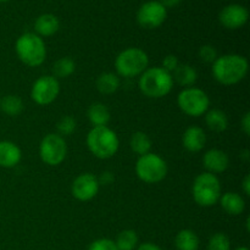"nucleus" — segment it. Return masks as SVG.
Wrapping results in <instances>:
<instances>
[{"label":"nucleus","instance_id":"obj_20","mask_svg":"<svg viewBox=\"0 0 250 250\" xmlns=\"http://www.w3.org/2000/svg\"><path fill=\"white\" fill-rule=\"evenodd\" d=\"M87 115L93 127L106 126L110 121V111L103 103H94L90 105Z\"/></svg>","mask_w":250,"mask_h":250},{"label":"nucleus","instance_id":"obj_16","mask_svg":"<svg viewBox=\"0 0 250 250\" xmlns=\"http://www.w3.org/2000/svg\"><path fill=\"white\" fill-rule=\"evenodd\" d=\"M21 149L17 144L9 141L0 142V166L1 167H15L21 161Z\"/></svg>","mask_w":250,"mask_h":250},{"label":"nucleus","instance_id":"obj_3","mask_svg":"<svg viewBox=\"0 0 250 250\" xmlns=\"http://www.w3.org/2000/svg\"><path fill=\"white\" fill-rule=\"evenodd\" d=\"M120 141L116 132L107 126L93 127L87 134V146L98 159L106 160L112 158L119 150Z\"/></svg>","mask_w":250,"mask_h":250},{"label":"nucleus","instance_id":"obj_22","mask_svg":"<svg viewBox=\"0 0 250 250\" xmlns=\"http://www.w3.org/2000/svg\"><path fill=\"white\" fill-rule=\"evenodd\" d=\"M175 246L177 250H198L199 238L192 229H182L176 236Z\"/></svg>","mask_w":250,"mask_h":250},{"label":"nucleus","instance_id":"obj_11","mask_svg":"<svg viewBox=\"0 0 250 250\" xmlns=\"http://www.w3.org/2000/svg\"><path fill=\"white\" fill-rule=\"evenodd\" d=\"M60 83L54 76H42L32 85L31 98L36 104L49 105L58 98Z\"/></svg>","mask_w":250,"mask_h":250},{"label":"nucleus","instance_id":"obj_17","mask_svg":"<svg viewBox=\"0 0 250 250\" xmlns=\"http://www.w3.org/2000/svg\"><path fill=\"white\" fill-rule=\"evenodd\" d=\"M60 28V21L58 17L53 14H43L34 22V29L36 34L39 37H50L54 36Z\"/></svg>","mask_w":250,"mask_h":250},{"label":"nucleus","instance_id":"obj_41","mask_svg":"<svg viewBox=\"0 0 250 250\" xmlns=\"http://www.w3.org/2000/svg\"><path fill=\"white\" fill-rule=\"evenodd\" d=\"M0 100H1V97H0Z\"/></svg>","mask_w":250,"mask_h":250},{"label":"nucleus","instance_id":"obj_28","mask_svg":"<svg viewBox=\"0 0 250 250\" xmlns=\"http://www.w3.org/2000/svg\"><path fill=\"white\" fill-rule=\"evenodd\" d=\"M207 250H231V241L225 233H215L209 239Z\"/></svg>","mask_w":250,"mask_h":250},{"label":"nucleus","instance_id":"obj_39","mask_svg":"<svg viewBox=\"0 0 250 250\" xmlns=\"http://www.w3.org/2000/svg\"><path fill=\"white\" fill-rule=\"evenodd\" d=\"M234 250H249V249L247 248V247H239V248H237V249H234Z\"/></svg>","mask_w":250,"mask_h":250},{"label":"nucleus","instance_id":"obj_34","mask_svg":"<svg viewBox=\"0 0 250 250\" xmlns=\"http://www.w3.org/2000/svg\"><path fill=\"white\" fill-rule=\"evenodd\" d=\"M137 250H163L156 244L150 243V242H146V243H142L141 246L137 248Z\"/></svg>","mask_w":250,"mask_h":250},{"label":"nucleus","instance_id":"obj_24","mask_svg":"<svg viewBox=\"0 0 250 250\" xmlns=\"http://www.w3.org/2000/svg\"><path fill=\"white\" fill-rule=\"evenodd\" d=\"M129 146H131V149L133 153L142 156L150 153L151 141L148 134L144 133V132H136V133L132 134Z\"/></svg>","mask_w":250,"mask_h":250},{"label":"nucleus","instance_id":"obj_32","mask_svg":"<svg viewBox=\"0 0 250 250\" xmlns=\"http://www.w3.org/2000/svg\"><path fill=\"white\" fill-rule=\"evenodd\" d=\"M178 65H180V62H178V59L176 55H167L164 58L163 68L165 71H167V72H173L177 68Z\"/></svg>","mask_w":250,"mask_h":250},{"label":"nucleus","instance_id":"obj_14","mask_svg":"<svg viewBox=\"0 0 250 250\" xmlns=\"http://www.w3.org/2000/svg\"><path fill=\"white\" fill-rule=\"evenodd\" d=\"M203 165L210 173H221L229 168V158L224 150L210 149L203 156Z\"/></svg>","mask_w":250,"mask_h":250},{"label":"nucleus","instance_id":"obj_15","mask_svg":"<svg viewBox=\"0 0 250 250\" xmlns=\"http://www.w3.org/2000/svg\"><path fill=\"white\" fill-rule=\"evenodd\" d=\"M183 146L190 153H198L207 144V134L198 126H190L186 129L182 137Z\"/></svg>","mask_w":250,"mask_h":250},{"label":"nucleus","instance_id":"obj_1","mask_svg":"<svg viewBox=\"0 0 250 250\" xmlns=\"http://www.w3.org/2000/svg\"><path fill=\"white\" fill-rule=\"evenodd\" d=\"M248 70V60L238 54L222 55L212 62V76L217 82L224 85L239 83L246 78Z\"/></svg>","mask_w":250,"mask_h":250},{"label":"nucleus","instance_id":"obj_37","mask_svg":"<svg viewBox=\"0 0 250 250\" xmlns=\"http://www.w3.org/2000/svg\"><path fill=\"white\" fill-rule=\"evenodd\" d=\"M112 180H114V177H112L111 173H110V172H104V173H103L102 181H103V182H104V185H109V183L111 182Z\"/></svg>","mask_w":250,"mask_h":250},{"label":"nucleus","instance_id":"obj_6","mask_svg":"<svg viewBox=\"0 0 250 250\" xmlns=\"http://www.w3.org/2000/svg\"><path fill=\"white\" fill-rule=\"evenodd\" d=\"M149 58L144 50L139 48H127L117 55L115 68L122 77L132 78L141 76L148 68Z\"/></svg>","mask_w":250,"mask_h":250},{"label":"nucleus","instance_id":"obj_30","mask_svg":"<svg viewBox=\"0 0 250 250\" xmlns=\"http://www.w3.org/2000/svg\"><path fill=\"white\" fill-rule=\"evenodd\" d=\"M199 58L200 60L204 61V62L211 63L216 60L219 56H217V50L215 49V46L210 45V44H207V45H203L202 48L199 49Z\"/></svg>","mask_w":250,"mask_h":250},{"label":"nucleus","instance_id":"obj_18","mask_svg":"<svg viewBox=\"0 0 250 250\" xmlns=\"http://www.w3.org/2000/svg\"><path fill=\"white\" fill-rule=\"evenodd\" d=\"M220 203H221L222 209L232 216H238L246 209V202L243 197L236 192L225 193L220 197Z\"/></svg>","mask_w":250,"mask_h":250},{"label":"nucleus","instance_id":"obj_10","mask_svg":"<svg viewBox=\"0 0 250 250\" xmlns=\"http://www.w3.org/2000/svg\"><path fill=\"white\" fill-rule=\"evenodd\" d=\"M167 17V9L159 0H150L141 5L137 11V22L146 29L160 27Z\"/></svg>","mask_w":250,"mask_h":250},{"label":"nucleus","instance_id":"obj_5","mask_svg":"<svg viewBox=\"0 0 250 250\" xmlns=\"http://www.w3.org/2000/svg\"><path fill=\"white\" fill-rule=\"evenodd\" d=\"M192 193L194 202L199 207H214L221 197V183L214 173L203 172L195 177Z\"/></svg>","mask_w":250,"mask_h":250},{"label":"nucleus","instance_id":"obj_9","mask_svg":"<svg viewBox=\"0 0 250 250\" xmlns=\"http://www.w3.org/2000/svg\"><path fill=\"white\" fill-rule=\"evenodd\" d=\"M39 155L46 165H60L67 155V144L63 137L55 133L46 134L39 146Z\"/></svg>","mask_w":250,"mask_h":250},{"label":"nucleus","instance_id":"obj_40","mask_svg":"<svg viewBox=\"0 0 250 250\" xmlns=\"http://www.w3.org/2000/svg\"><path fill=\"white\" fill-rule=\"evenodd\" d=\"M5 1H9V0H0V2H5Z\"/></svg>","mask_w":250,"mask_h":250},{"label":"nucleus","instance_id":"obj_19","mask_svg":"<svg viewBox=\"0 0 250 250\" xmlns=\"http://www.w3.org/2000/svg\"><path fill=\"white\" fill-rule=\"evenodd\" d=\"M173 82H177L178 84L182 87H192L195 83L198 78V72L193 66L183 63V65H178L177 68L173 71Z\"/></svg>","mask_w":250,"mask_h":250},{"label":"nucleus","instance_id":"obj_13","mask_svg":"<svg viewBox=\"0 0 250 250\" xmlns=\"http://www.w3.org/2000/svg\"><path fill=\"white\" fill-rule=\"evenodd\" d=\"M249 20V11L241 4H229L225 6L219 14V21L225 28L238 29L243 27Z\"/></svg>","mask_w":250,"mask_h":250},{"label":"nucleus","instance_id":"obj_12","mask_svg":"<svg viewBox=\"0 0 250 250\" xmlns=\"http://www.w3.org/2000/svg\"><path fill=\"white\" fill-rule=\"evenodd\" d=\"M100 182L93 173H82L73 181L71 192L77 200L88 202L92 200L99 192Z\"/></svg>","mask_w":250,"mask_h":250},{"label":"nucleus","instance_id":"obj_4","mask_svg":"<svg viewBox=\"0 0 250 250\" xmlns=\"http://www.w3.org/2000/svg\"><path fill=\"white\" fill-rule=\"evenodd\" d=\"M15 50L20 60L29 67L41 66L45 61V43L42 37L32 32L23 33L17 38Z\"/></svg>","mask_w":250,"mask_h":250},{"label":"nucleus","instance_id":"obj_25","mask_svg":"<svg viewBox=\"0 0 250 250\" xmlns=\"http://www.w3.org/2000/svg\"><path fill=\"white\" fill-rule=\"evenodd\" d=\"M0 109L7 116H19L23 110V102L17 95H6L0 100Z\"/></svg>","mask_w":250,"mask_h":250},{"label":"nucleus","instance_id":"obj_29","mask_svg":"<svg viewBox=\"0 0 250 250\" xmlns=\"http://www.w3.org/2000/svg\"><path fill=\"white\" fill-rule=\"evenodd\" d=\"M56 128H58L59 136H71L77 128V122L72 116H62L59 120Z\"/></svg>","mask_w":250,"mask_h":250},{"label":"nucleus","instance_id":"obj_36","mask_svg":"<svg viewBox=\"0 0 250 250\" xmlns=\"http://www.w3.org/2000/svg\"><path fill=\"white\" fill-rule=\"evenodd\" d=\"M242 188H243V192L246 195H250V176L247 175L244 177L243 182H242Z\"/></svg>","mask_w":250,"mask_h":250},{"label":"nucleus","instance_id":"obj_33","mask_svg":"<svg viewBox=\"0 0 250 250\" xmlns=\"http://www.w3.org/2000/svg\"><path fill=\"white\" fill-rule=\"evenodd\" d=\"M241 127L243 129V132L246 133V136L250 134V112H246L244 116L241 120Z\"/></svg>","mask_w":250,"mask_h":250},{"label":"nucleus","instance_id":"obj_38","mask_svg":"<svg viewBox=\"0 0 250 250\" xmlns=\"http://www.w3.org/2000/svg\"><path fill=\"white\" fill-rule=\"evenodd\" d=\"M249 224H250V219H249V217H247V231H250Z\"/></svg>","mask_w":250,"mask_h":250},{"label":"nucleus","instance_id":"obj_21","mask_svg":"<svg viewBox=\"0 0 250 250\" xmlns=\"http://www.w3.org/2000/svg\"><path fill=\"white\" fill-rule=\"evenodd\" d=\"M205 124L211 131L224 132L229 127V117L224 111L219 109H211L207 111L205 115Z\"/></svg>","mask_w":250,"mask_h":250},{"label":"nucleus","instance_id":"obj_2","mask_svg":"<svg viewBox=\"0 0 250 250\" xmlns=\"http://www.w3.org/2000/svg\"><path fill=\"white\" fill-rule=\"evenodd\" d=\"M138 87L146 97L153 99L164 98L172 90V75L163 67L146 68L139 77Z\"/></svg>","mask_w":250,"mask_h":250},{"label":"nucleus","instance_id":"obj_35","mask_svg":"<svg viewBox=\"0 0 250 250\" xmlns=\"http://www.w3.org/2000/svg\"><path fill=\"white\" fill-rule=\"evenodd\" d=\"M159 1H160L161 4L166 7V9H168V7L178 6V5L182 2V0H159Z\"/></svg>","mask_w":250,"mask_h":250},{"label":"nucleus","instance_id":"obj_8","mask_svg":"<svg viewBox=\"0 0 250 250\" xmlns=\"http://www.w3.org/2000/svg\"><path fill=\"white\" fill-rule=\"evenodd\" d=\"M177 105L188 116L199 117L209 110L210 99L204 90L189 87L178 94Z\"/></svg>","mask_w":250,"mask_h":250},{"label":"nucleus","instance_id":"obj_31","mask_svg":"<svg viewBox=\"0 0 250 250\" xmlns=\"http://www.w3.org/2000/svg\"><path fill=\"white\" fill-rule=\"evenodd\" d=\"M88 250H117L115 242L109 238H99L93 242Z\"/></svg>","mask_w":250,"mask_h":250},{"label":"nucleus","instance_id":"obj_7","mask_svg":"<svg viewBox=\"0 0 250 250\" xmlns=\"http://www.w3.org/2000/svg\"><path fill=\"white\" fill-rule=\"evenodd\" d=\"M167 164L155 153L139 156L136 163V173L146 183H159L167 175Z\"/></svg>","mask_w":250,"mask_h":250},{"label":"nucleus","instance_id":"obj_23","mask_svg":"<svg viewBox=\"0 0 250 250\" xmlns=\"http://www.w3.org/2000/svg\"><path fill=\"white\" fill-rule=\"evenodd\" d=\"M95 85H97V89L102 94H114L120 87V78L112 72H104L99 75V77L97 78Z\"/></svg>","mask_w":250,"mask_h":250},{"label":"nucleus","instance_id":"obj_26","mask_svg":"<svg viewBox=\"0 0 250 250\" xmlns=\"http://www.w3.org/2000/svg\"><path fill=\"white\" fill-rule=\"evenodd\" d=\"M138 244V236L133 229H124L115 241L117 250H134Z\"/></svg>","mask_w":250,"mask_h":250},{"label":"nucleus","instance_id":"obj_27","mask_svg":"<svg viewBox=\"0 0 250 250\" xmlns=\"http://www.w3.org/2000/svg\"><path fill=\"white\" fill-rule=\"evenodd\" d=\"M76 70L75 61L71 58H61L53 65V73L54 77L58 78H66L70 77Z\"/></svg>","mask_w":250,"mask_h":250}]
</instances>
